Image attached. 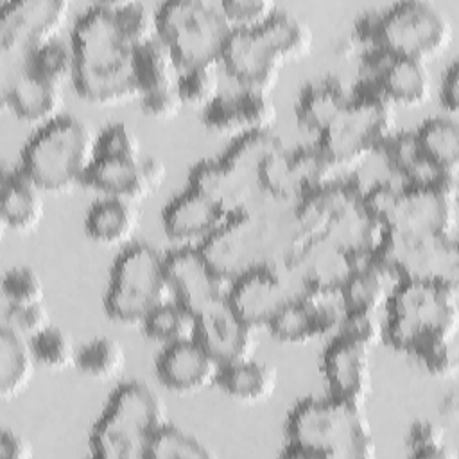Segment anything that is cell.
Returning a JSON list of instances; mask_svg holds the SVG:
<instances>
[{
    "label": "cell",
    "mask_w": 459,
    "mask_h": 459,
    "mask_svg": "<svg viewBox=\"0 0 459 459\" xmlns=\"http://www.w3.org/2000/svg\"><path fill=\"white\" fill-rule=\"evenodd\" d=\"M307 240L296 203L264 201L231 215L201 249L213 269L233 281L255 269H281Z\"/></svg>",
    "instance_id": "1"
},
{
    "label": "cell",
    "mask_w": 459,
    "mask_h": 459,
    "mask_svg": "<svg viewBox=\"0 0 459 459\" xmlns=\"http://www.w3.org/2000/svg\"><path fill=\"white\" fill-rule=\"evenodd\" d=\"M70 45L75 56L74 88L95 106H115L140 97L131 48L117 22V4L86 7L75 20Z\"/></svg>",
    "instance_id": "2"
},
{
    "label": "cell",
    "mask_w": 459,
    "mask_h": 459,
    "mask_svg": "<svg viewBox=\"0 0 459 459\" xmlns=\"http://www.w3.org/2000/svg\"><path fill=\"white\" fill-rule=\"evenodd\" d=\"M283 455L303 459H369L377 454L364 405L337 398L299 400L287 416Z\"/></svg>",
    "instance_id": "3"
},
{
    "label": "cell",
    "mask_w": 459,
    "mask_h": 459,
    "mask_svg": "<svg viewBox=\"0 0 459 459\" xmlns=\"http://www.w3.org/2000/svg\"><path fill=\"white\" fill-rule=\"evenodd\" d=\"M312 47L310 27L289 11L256 29L233 30L222 52L221 65L242 90L271 95L281 68L305 57Z\"/></svg>",
    "instance_id": "4"
},
{
    "label": "cell",
    "mask_w": 459,
    "mask_h": 459,
    "mask_svg": "<svg viewBox=\"0 0 459 459\" xmlns=\"http://www.w3.org/2000/svg\"><path fill=\"white\" fill-rule=\"evenodd\" d=\"M385 342L414 359L455 342L459 294L455 283L402 281L387 303Z\"/></svg>",
    "instance_id": "5"
},
{
    "label": "cell",
    "mask_w": 459,
    "mask_h": 459,
    "mask_svg": "<svg viewBox=\"0 0 459 459\" xmlns=\"http://www.w3.org/2000/svg\"><path fill=\"white\" fill-rule=\"evenodd\" d=\"M97 160V134L75 115L63 113L38 127L22 151L20 169L48 194L84 186Z\"/></svg>",
    "instance_id": "6"
},
{
    "label": "cell",
    "mask_w": 459,
    "mask_h": 459,
    "mask_svg": "<svg viewBox=\"0 0 459 459\" xmlns=\"http://www.w3.org/2000/svg\"><path fill=\"white\" fill-rule=\"evenodd\" d=\"M160 396L140 380L120 384L90 432V450L99 459H147L154 434L165 425Z\"/></svg>",
    "instance_id": "7"
},
{
    "label": "cell",
    "mask_w": 459,
    "mask_h": 459,
    "mask_svg": "<svg viewBox=\"0 0 459 459\" xmlns=\"http://www.w3.org/2000/svg\"><path fill=\"white\" fill-rule=\"evenodd\" d=\"M359 32L373 47L393 56L429 63L452 41L448 16L430 2L403 0L360 22Z\"/></svg>",
    "instance_id": "8"
},
{
    "label": "cell",
    "mask_w": 459,
    "mask_h": 459,
    "mask_svg": "<svg viewBox=\"0 0 459 459\" xmlns=\"http://www.w3.org/2000/svg\"><path fill=\"white\" fill-rule=\"evenodd\" d=\"M174 299L165 255L145 242L129 244L113 262L104 296L106 314L122 325H142L147 316Z\"/></svg>",
    "instance_id": "9"
},
{
    "label": "cell",
    "mask_w": 459,
    "mask_h": 459,
    "mask_svg": "<svg viewBox=\"0 0 459 459\" xmlns=\"http://www.w3.org/2000/svg\"><path fill=\"white\" fill-rule=\"evenodd\" d=\"M158 36L174 54L179 70L217 66L233 27L221 4L169 0L158 9Z\"/></svg>",
    "instance_id": "10"
},
{
    "label": "cell",
    "mask_w": 459,
    "mask_h": 459,
    "mask_svg": "<svg viewBox=\"0 0 459 459\" xmlns=\"http://www.w3.org/2000/svg\"><path fill=\"white\" fill-rule=\"evenodd\" d=\"M394 133V106L364 86L321 133L317 145L337 169L353 167L378 152Z\"/></svg>",
    "instance_id": "11"
},
{
    "label": "cell",
    "mask_w": 459,
    "mask_h": 459,
    "mask_svg": "<svg viewBox=\"0 0 459 459\" xmlns=\"http://www.w3.org/2000/svg\"><path fill=\"white\" fill-rule=\"evenodd\" d=\"M402 281H443L459 280V251L455 237L427 235L387 230L375 253Z\"/></svg>",
    "instance_id": "12"
},
{
    "label": "cell",
    "mask_w": 459,
    "mask_h": 459,
    "mask_svg": "<svg viewBox=\"0 0 459 459\" xmlns=\"http://www.w3.org/2000/svg\"><path fill=\"white\" fill-rule=\"evenodd\" d=\"M70 14L66 0H7L0 5V48L4 57L23 59L57 39Z\"/></svg>",
    "instance_id": "13"
},
{
    "label": "cell",
    "mask_w": 459,
    "mask_h": 459,
    "mask_svg": "<svg viewBox=\"0 0 459 459\" xmlns=\"http://www.w3.org/2000/svg\"><path fill=\"white\" fill-rule=\"evenodd\" d=\"M457 190L396 185L384 217L387 230L455 237Z\"/></svg>",
    "instance_id": "14"
},
{
    "label": "cell",
    "mask_w": 459,
    "mask_h": 459,
    "mask_svg": "<svg viewBox=\"0 0 459 459\" xmlns=\"http://www.w3.org/2000/svg\"><path fill=\"white\" fill-rule=\"evenodd\" d=\"M366 86L394 108H418L430 99L432 77L427 63L398 57L373 47L366 56Z\"/></svg>",
    "instance_id": "15"
},
{
    "label": "cell",
    "mask_w": 459,
    "mask_h": 459,
    "mask_svg": "<svg viewBox=\"0 0 459 459\" xmlns=\"http://www.w3.org/2000/svg\"><path fill=\"white\" fill-rule=\"evenodd\" d=\"M172 298L195 314L228 298L231 281L221 276L204 256L201 246H179L165 255Z\"/></svg>",
    "instance_id": "16"
},
{
    "label": "cell",
    "mask_w": 459,
    "mask_h": 459,
    "mask_svg": "<svg viewBox=\"0 0 459 459\" xmlns=\"http://www.w3.org/2000/svg\"><path fill=\"white\" fill-rule=\"evenodd\" d=\"M165 176V163L154 156H142L138 160L97 158L86 176L84 186L102 192L106 197L136 203L160 188Z\"/></svg>",
    "instance_id": "17"
},
{
    "label": "cell",
    "mask_w": 459,
    "mask_h": 459,
    "mask_svg": "<svg viewBox=\"0 0 459 459\" xmlns=\"http://www.w3.org/2000/svg\"><path fill=\"white\" fill-rule=\"evenodd\" d=\"M346 308L341 290L290 299L267 326L278 342L301 344L337 330Z\"/></svg>",
    "instance_id": "18"
},
{
    "label": "cell",
    "mask_w": 459,
    "mask_h": 459,
    "mask_svg": "<svg viewBox=\"0 0 459 459\" xmlns=\"http://www.w3.org/2000/svg\"><path fill=\"white\" fill-rule=\"evenodd\" d=\"M278 118V109L271 95L240 90L238 93H221L203 109V124L215 134L244 136L249 133L271 131Z\"/></svg>",
    "instance_id": "19"
},
{
    "label": "cell",
    "mask_w": 459,
    "mask_h": 459,
    "mask_svg": "<svg viewBox=\"0 0 459 459\" xmlns=\"http://www.w3.org/2000/svg\"><path fill=\"white\" fill-rule=\"evenodd\" d=\"M292 292L280 269H255L231 281L228 301L251 326H269L274 316L290 301Z\"/></svg>",
    "instance_id": "20"
},
{
    "label": "cell",
    "mask_w": 459,
    "mask_h": 459,
    "mask_svg": "<svg viewBox=\"0 0 459 459\" xmlns=\"http://www.w3.org/2000/svg\"><path fill=\"white\" fill-rule=\"evenodd\" d=\"M371 348L335 335L323 353V373L330 394L364 405L373 391Z\"/></svg>",
    "instance_id": "21"
},
{
    "label": "cell",
    "mask_w": 459,
    "mask_h": 459,
    "mask_svg": "<svg viewBox=\"0 0 459 459\" xmlns=\"http://www.w3.org/2000/svg\"><path fill=\"white\" fill-rule=\"evenodd\" d=\"M197 341L224 366L253 357L256 341L251 328L222 298L197 314Z\"/></svg>",
    "instance_id": "22"
},
{
    "label": "cell",
    "mask_w": 459,
    "mask_h": 459,
    "mask_svg": "<svg viewBox=\"0 0 459 459\" xmlns=\"http://www.w3.org/2000/svg\"><path fill=\"white\" fill-rule=\"evenodd\" d=\"M222 364L195 339L167 344L156 357V375L172 393L192 394L217 385Z\"/></svg>",
    "instance_id": "23"
},
{
    "label": "cell",
    "mask_w": 459,
    "mask_h": 459,
    "mask_svg": "<svg viewBox=\"0 0 459 459\" xmlns=\"http://www.w3.org/2000/svg\"><path fill=\"white\" fill-rule=\"evenodd\" d=\"M230 217L222 206L188 186L167 203L161 222L170 240L181 246H203Z\"/></svg>",
    "instance_id": "24"
},
{
    "label": "cell",
    "mask_w": 459,
    "mask_h": 459,
    "mask_svg": "<svg viewBox=\"0 0 459 459\" xmlns=\"http://www.w3.org/2000/svg\"><path fill=\"white\" fill-rule=\"evenodd\" d=\"M351 273L341 287L346 310L378 312L387 307L402 278L375 255H350Z\"/></svg>",
    "instance_id": "25"
},
{
    "label": "cell",
    "mask_w": 459,
    "mask_h": 459,
    "mask_svg": "<svg viewBox=\"0 0 459 459\" xmlns=\"http://www.w3.org/2000/svg\"><path fill=\"white\" fill-rule=\"evenodd\" d=\"M4 102L16 118L41 127L63 115L65 95L63 86L32 74L22 65L5 86Z\"/></svg>",
    "instance_id": "26"
},
{
    "label": "cell",
    "mask_w": 459,
    "mask_h": 459,
    "mask_svg": "<svg viewBox=\"0 0 459 459\" xmlns=\"http://www.w3.org/2000/svg\"><path fill=\"white\" fill-rule=\"evenodd\" d=\"M43 190L18 167L2 176V224L14 233L34 231L45 217Z\"/></svg>",
    "instance_id": "27"
},
{
    "label": "cell",
    "mask_w": 459,
    "mask_h": 459,
    "mask_svg": "<svg viewBox=\"0 0 459 459\" xmlns=\"http://www.w3.org/2000/svg\"><path fill=\"white\" fill-rule=\"evenodd\" d=\"M350 99L351 95L335 77H325L308 82L301 90L296 104V117L299 127L319 138L321 133L344 109Z\"/></svg>",
    "instance_id": "28"
},
{
    "label": "cell",
    "mask_w": 459,
    "mask_h": 459,
    "mask_svg": "<svg viewBox=\"0 0 459 459\" xmlns=\"http://www.w3.org/2000/svg\"><path fill=\"white\" fill-rule=\"evenodd\" d=\"M337 165L316 145L299 147L287 152L283 169V192L289 199L299 201L303 195L333 183Z\"/></svg>",
    "instance_id": "29"
},
{
    "label": "cell",
    "mask_w": 459,
    "mask_h": 459,
    "mask_svg": "<svg viewBox=\"0 0 459 459\" xmlns=\"http://www.w3.org/2000/svg\"><path fill=\"white\" fill-rule=\"evenodd\" d=\"M276 385V368L253 359L224 364L217 378V387L240 403H262L274 394Z\"/></svg>",
    "instance_id": "30"
},
{
    "label": "cell",
    "mask_w": 459,
    "mask_h": 459,
    "mask_svg": "<svg viewBox=\"0 0 459 459\" xmlns=\"http://www.w3.org/2000/svg\"><path fill=\"white\" fill-rule=\"evenodd\" d=\"M138 228V210L134 203L118 197L95 201L84 217L88 237L100 246H118L131 240Z\"/></svg>",
    "instance_id": "31"
},
{
    "label": "cell",
    "mask_w": 459,
    "mask_h": 459,
    "mask_svg": "<svg viewBox=\"0 0 459 459\" xmlns=\"http://www.w3.org/2000/svg\"><path fill=\"white\" fill-rule=\"evenodd\" d=\"M38 362L30 341L2 325L0 330V396L9 402L30 384Z\"/></svg>",
    "instance_id": "32"
},
{
    "label": "cell",
    "mask_w": 459,
    "mask_h": 459,
    "mask_svg": "<svg viewBox=\"0 0 459 459\" xmlns=\"http://www.w3.org/2000/svg\"><path fill=\"white\" fill-rule=\"evenodd\" d=\"M414 136L429 161L446 172H459V124L455 117L429 118L414 131Z\"/></svg>",
    "instance_id": "33"
},
{
    "label": "cell",
    "mask_w": 459,
    "mask_h": 459,
    "mask_svg": "<svg viewBox=\"0 0 459 459\" xmlns=\"http://www.w3.org/2000/svg\"><path fill=\"white\" fill-rule=\"evenodd\" d=\"M179 65L170 48L158 38L134 48V75L140 95L178 86ZM140 99V97H138Z\"/></svg>",
    "instance_id": "34"
},
{
    "label": "cell",
    "mask_w": 459,
    "mask_h": 459,
    "mask_svg": "<svg viewBox=\"0 0 459 459\" xmlns=\"http://www.w3.org/2000/svg\"><path fill=\"white\" fill-rule=\"evenodd\" d=\"M143 333L158 344H176L197 339V314L176 299L154 308L142 323Z\"/></svg>",
    "instance_id": "35"
},
{
    "label": "cell",
    "mask_w": 459,
    "mask_h": 459,
    "mask_svg": "<svg viewBox=\"0 0 459 459\" xmlns=\"http://www.w3.org/2000/svg\"><path fill=\"white\" fill-rule=\"evenodd\" d=\"M126 364L124 346L108 335L95 337L77 348L75 368L95 380H109L117 377Z\"/></svg>",
    "instance_id": "36"
},
{
    "label": "cell",
    "mask_w": 459,
    "mask_h": 459,
    "mask_svg": "<svg viewBox=\"0 0 459 459\" xmlns=\"http://www.w3.org/2000/svg\"><path fill=\"white\" fill-rule=\"evenodd\" d=\"M23 66L32 74L63 86L66 81H74L75 56L70 43L61 39L48 41L34 48L25 59Z\"/></svg>",
    "instance_id": "37"
},
{
    "label": "cell",
    "mask_w": 459,
    "mask_h": 459,
    "mask_svg": "<svg viewBox=\"0 0 459 459\" xmlns=\"http://www.w3.org/2000/svg\"><path fill=\"white\" fill-rule=\"evenodd\" d=\"M210 452L199 439L192 434L165 423L152 437L147 459H210Z\"/></svg>",
    "instance_id": "38"
},
{
    "label": "cell",
    "mask_w": 459,
    "mask_h": 459,
    "mask_svg": "<svg viewBox=\"0 0 459 459\" xmlns=\"http://www.w3.org/2000/svg\"><path fill=\"white\" fill-rule=\"evenodd\" d=\"M30 346L36 362L50 371H63L75 366L77 348L74 339L59 326L50 325L45 328L30 341Z\"/></svg>",
    "instance_id": "39"
},
{
    "label": "cell",
    "mask_w": 459,
    "mask_h": 459,
    "mask_svg": "<svg viewBox=\"0 0 459 459\" xmlns=\"http://www.w3.org/2000/svg\"><path fill=\"white\" fill-rule=\"evenodd\" d=\"M118 29L131 48L158 38V11L143 2L117 4Z\"/></svg>",
    "instance_id": "40"
},
{
    "label": "cell",
    "mask_w": 459,
    "mask_h": 459,
    "mask_svg": "<svg viewBox=\"0 0 459 459\" xmlns=\"http://www.w3.org/2000/svg\"><path fill=\"white\" fill-rule=\"evenodd\" d=\"M178 90L183 104L204 109L221 95V81L217 66L192 68L179 74Z\"/></svg>",
    "instance_id": "41"
},
{
    "label": "cell",
    "mask_w": 459,
    "mask_h": 459,
    "mask_svg": "<svg viewBox=\"0 0 459 459\" xmlns=\"http://www.w3.org/2000/svg\"><path fill=\"white\" fill-rule=\"evenodd\" d=\"M2 294L7 307H30L45 303L41 276L30 267H13L4 274Z\"/></svg>",
    "instance_id": "42"
},
{
    "label": "cell",
    "mask_w": 459,
    "mask_h": 459,
    "mask_svg": "<svg viewBox=\"0 0 459 459\" xmlns=\"http://www.w3.org/2000/svg\"><path fill=\"white\" fill-rule=\"evenodd\" d=\"M405 445L412 457L423 459H454L455 452L445 443V430L434 421L420 420L407 434Z\"/></svg>",
    "instance_id": "43"
},
{
    "label": "cell",
    "mask_w": 459,
    "mask_h": 459,
    "mask_svg": "<svg viewBox=\"0 0 459 459\" xmlns=\"http://www.w3.org/2000/svg\"><path fill=\"white\" fill-rule=\"evenodd\" d=\"M337 335L373 350L375 346L385 342V323L380 319L378 312L346 310L339 323Z\"/></svg>",
    "instance_id": "44"
},
{
    "label": "cell",
    "mask_w": 459,
    "mask_h": 459,
    "mask_svg": "<svg viewBox=\"0 0 459 459\" xmlns=\"http://www.w3.org/2000/svg\"><path fill=\"white\" fill-rule=\"evenodd\" d=\"M140 140L134 131L124 122H113L97 134V158H142Z\"/></svg>",
    "instance_id": "45"
},
{
    "label": "cell",
    "mask_w": 459,
    "mask_h": 459,
    "mask_svg": "<svg viewBox=\"0 0 459 459\" xmlns=\"http://www.w3.org/2000/svg\"><path fill=\"white\" fill-rule=\"evenodd\" d=\"M221 7L233 30L256 29L269 22L278 11L276 4L269 0H224Z\"/></svg>",
    "instance_id": "46"
},
{
    "label": "cell",
    "mask_w": 459,
    "mask_h": 459,
    "mask_svg": "<svg viewBox=\"0 0 459 459\" xmlns=\"http://www.w3.org/2000/svg\"><path fill=\"white\" fill-rule=\"evenodd\" d=\"M4 325L14 330L16 333L23 335L25 339L32 341L38 333H41L45 328H48L50 314L45 303L30 305V307H7Z\"/></svg>",
    "instance_id": "47"
},
{
    "label": "cell",
    "mask_w": 459,
    "mask_h": 459,
    "mask_svg": "<svg viewBox=\"0 0 459 459\" xmlns=\"http://www.w3.org/2000/svg\"><path fill=\"white\" fill-rule=\"evenodd\" d=\"M140 104H142V109L156 120H169V118L176 117L179 113V109L185 106L178 86L142 93Z\"/></svg>",
    "instance_id": "48"
},
{
    "label": "cell",
    "mask_w": 459,
    "mask_h": 459,
    "mask_svg": "<svg viewBox=\"0 0 459 459\" xmlns=\"http://www.w3.org/2000/svg\"><path fill=\"white\" fill-rule=\"evenodd\" d=\"M439 99L443 108L446 109L448 117H455L459 109V63L454 61L441 79Z\"/></svg>",
    "instance_id": "49"
},
{
    "label": "cell",
    "mask_w": 459,
    "mask_h": 459,
    "mask_svg": "<svg viewBox=\"0 0 459 459\" xmlns=\"http://www.w3.org/2000/svg\"><path fill=\"white\" fill-rule=\"evenodd\" d=\"M34 455V446L25 436L4 429L0 436V457L2 459H30Z\"/></svg>",
    "instance_id": "50"
}]
</instances>
